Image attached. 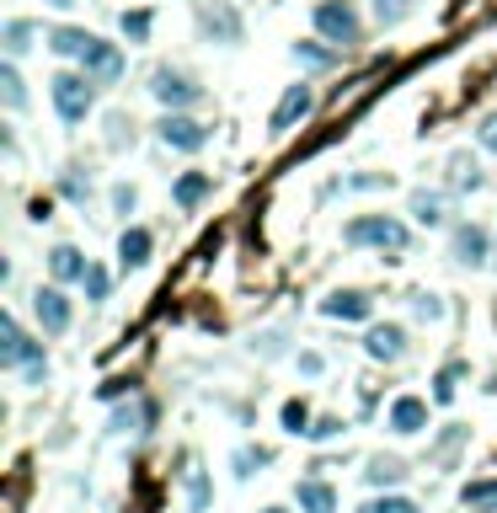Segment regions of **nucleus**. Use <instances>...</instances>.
Returning a JSON list of instances; mask_svg holds the SVG:
<instances>
[{
  "mask_svg": "<svg viewBox=\"0 0 497 513\" xmlns=\"http://www.w3.org/2000/svg\"><path fill=\"white\" fill-rule=\"evenodd\" d=\"M0 364H6V369H27V380H33V385L49 380L43 348H38V342H27V332L17 326V316H0Z\"/></svg>",
  "mask_w": 497,
  "mask_h": 513,
  "instance_id": "f257e3e1",
  "label": "nucleus"
},
{
  "mask_svg": "<svg viewBox=\"0 0 497 513\" xmlns=\"http://www.w3.org/2000/svg\"><path fill=\"white\" fill-rule=\"evenodd\" d=\"M348 246H380V252H407V225L391 220V214H359L343 230Z\"/></svg>",
  "mask_w": 497,
  "mask_h": 513,
  "instance_id": "f03ea898",
  "label": "nucleus"
},
{
  "mask_svg": "<svg viewBox=\"0 0 497 513\" xmlns=\"http://www.w3.org/2000/svg\"><path fill=\"white\" fill-rule=\"evenodd\" d=\"M97 81L81 70V75H70V70H59L54 81H49V91H54V113L65 118V123H86V113H91V102H97V91H91Z\"/></svg>",
  "mask_w": 497,
  "mask_h": 513,
  "instance_id": "7ed1b4c3",
  "label": "nucleus"
},
{
  "mask_svg": "<svg viewBox=\"0 0 497 513\" xmlns=\"http://www.w3.org/2000/svg\"><path fill=\"white\" fill-rule=\"evenodd\" d=\"M316 33L326 43H359V11L348 0H321L316 6Z\"/></svg>",
  "mask_w": 497,
  "mask_h": 513,
  "instance_id": "20e7f679",
  "label": "nucleus"
},
{
  "mask_svg": "<svg viewBox=\"0 0 497 513\" xmlns=\"http://www.w3.org/2000/svg\"><path fill=\"white\" fill-rule=\"evenodd\" d=\"M198 27H204L214 43H241V17L225 0H198Z\"/></svg>",
  "mask_w": 497,
  "mask_h": 513,
  "instance_id": "39448f33",
  "label": "nucleus"
},
{
  "mask_svg": "<svg viewBox=\"0 0 497 513\" xmlns=\"http://www.w3.org/2000/svg\"><path fill=\"white\" fill-rule=\"evenodd\" d=\"M150 97L166 102V107L177 113V107H193L198 97H204V91H198L188 75H177V70H155V75H150Z\"/></svg>",
  "mask_w": 497,
  "mask_h": 513,
  "instance_id": "423d86ee",
  "label": "nucleus"
},
{
  "mask_svg": "<svg viewBox=\"0 0 497 513\" xmlns=\"http://www.w3.org/2000/svg\"><path fill=\"white\" fill-rule=\"evenodd\" d=\"M449 257L460 262V268H481V262L492 257V241L481 225H455V236H449Z\"/></svg>",
  "mask_w": 497,
  "mask_h": 513,
  "instance_id": "0eeeda50",
  "label": "nucleus"
},
{
  "mask_svg": "<svg viewBox=\"0 0 497 513\" xmlns=\"http://www.w3.org/2000/svg\"><path fill=\"white\" fill-rule=\"evenodd\" d=\"M81 70L91 75L97 86H113L118 75H123V54L113 49V43H102V38H91L86 43V54H81Z\"/></svg>",
  "mask_w": 497,
  "mask_h": 513,
  "instance_id": "6e6552de",
  "label": "nucleus"
},
{
  "mask_svg": "<svg viewBox=\"0 0 497 513\" xmlns=\"http://www.w3.org/2000/svg\"><path fill=\"white\" fill-rule=\"evenodd\" d=\"M155 129H161V139H166L172 150H188V155L209 145V129H204V123H193V118H182V113H166Z\"/></svg>",
  "mask_w": 497,
  "mask_h": 513,
  "instance_id": "1a4fd4ad",
  "label": "nucleus"
},
{
  "mask_svg": "<svg viewBox=\"0 0 497 513\" xmlns=\"http://www.w3.org/2000/svg\"><path fill=\"white\" fill-rule=\"evenodd\" d=\"M364 353L369 359H380V364H396L401 353H407V332H401V326H369V337H364Z\"/></svg>",
  "mask_w": 497,
  "mask_h": 513,
  "instance_id": "9d476101",
  "label": "nucleus"
},
{
  "mask_svg": "<svg viewBox=\"0 0 497 513\" xmlns=\"http://www.w3.org/2000/svg\"><path fill=\"white\" fill-rule=\"evenodd\" d=\"M310 107H316V91H310V86H289V91H284V102L273 107V134H289L294 123L310 113Z\"/></svg>",
  "mask_w": 497,
  "mask_h": 513,
  "instance_id": "9b49d317",
  "label": "nucleus"
},
{
  "mask_svg": "<svg viewBox=\"0 0 497 513\" xmlns=\"http://www.w3.org/2000/svg\"><path fill=\"white\" fill-rule=\"evenodd\" d=\"M33 310H38V321H43V332H49V337L70 332V300L59 289H38L33 294Z\"/></svg>",
  "mask_w": 497,
  "mask_h": 513,
  "instance_id": "f8f14e48",
  "label": "nucleus"
},
{
  "mask_svg": "<svg viewBox=\"0 0 497 513\" xmlns=\"http://www.w3.org/2000/svg\"><path fill=\"white\" fill-rule=\"evenodd\" d=\"M391 428L396 433H423L428 428V401L423 396H396L391 401Z\"/></svg>",
  "mask_w": 497,
  "mask_h": 513,
  "instance_id": "ddd939ff",
  "label": "nucleus"
},
{
  "mask_svg": "<svg viewBox=\"0 0 497 513\" xmlns=\"http://www.w3.org/2000/svg\"><path fill=\"white\" fill-rule=\"evenodd\" d=\"M369 294H359V289H343V294H332V300H321V316H332V321H364L369 316Z\"/></svg>",
  "mask_w": 497,
  "mask_h": 513,
  "instance_id": "4468645a",
  "label": "nucleus"
},
{
  "mask_svg": "<svg viewBox=\"0 0 497 513\" xmlns=\"http://www.w3.org/2000/svg\"><path fill=\"white\" fill-rule=\"evenodd\" d=\"M294 503H300V513H337V492L326 487V481H300V487H294Z\"/></svg>",
  "mask_w": 497,
  "mask_h": 513,
  "instance_id": "2eb2a0df",
  "label": "nucleus"
},
{
  "mask_svg": "<svg viewBox=\"0 0 497 513\" xmlns=\"http://www.w3.org/2000/svg\"><path fill=\"white\" fill-rule=\"evenodd\" d=\"M412 220L417 225H444L449 220V198L444 193H428V188L412 193Z\"/></svg>",
  "mask_w": 497,
  "mask_h": 513,
  "instance_id": "dca6fc26",
  "label": "nucleus"
},
{
  "mask_svg": "<svg viewBox=\"0 0 497 513\" xmlns=\"http://www.w3.org/2000/svg\"><path fill=\"white\" fill-rule=\"evenodd\" d=\"M86 268H91V262L75 252V246H54V252H49V273L59 278V284H70V278H86Z\"/></svg>",
  "mask_w": 497,
  "mask_h": 513,
  "instance_id": "f3484780",
  "label": "nucleus"
},
{
  "mask_svg": "<svg viewBox=\"0 0 497 513\" xmlns=\"http://www.w3.org/2000/svg\"><path fill=\"white\" fill-rule=\"evenodd\" d=\"M209 188H214V182H209V171H188V177H177V204L182 209H198V204H204V198H209Z\"/></svg>",
  "mask_w": 497,
  "mask_h": 513,
  "instance_id": "a211bd4d",
  "label": "nucleus"
},
{
  "mask_svg": "<svg viewBox=\"0 0 497 513\" xmlns=\"http://www.w3.org/2000/svg\"><path fill=\"white\" fill-rule=\"evenodd\" d=\"M118 257H123V268H139V262H150V230H123L118 236Z\"/></svg>",
  "mask_w": 497,
  "mask_h": 513,
  "instance_id": "6ab92c4d",
  "label": "nucleus"
},
{
  "mask_svg": "<svg viewBox=\"0 0 497 513\" xmlns=\"http://www.w3.org/2000/svg\"><path fill=\"white\" fill-rule=\"evenodd\" d=\"M86 43H91V33H81V27H54V33H49V49L59 59H81Z\"/></svg>",
  "mask_w": 497,
  "mask_h": 513,
  "instance_id": "aec40b11",
  "label": "nucleus"
},
{
  "mask_svg": "<svg viewBox=\"0 0 497 513\" xmlns=\"http://www.w3.org/2000/svg\"><path fill=\"white\" fill-rule=\"evenodd\" d=\"M481 182H487V177H481V166L471 161V155H449V188H460V193L471 188L476 193Z\"/></svg>",
  "mask_w": 497,
  "mask_h": 513,
  "instance_id": "412c9836",
  "label": "nucleus"
},
{
  "mask_svg": "<svg viewBox=\"0 0 497 513\" xmlns=\"http://www.w3.org/2000/svg\"><path fill=\"white\" fill-rule=\"evenodd\" d=\"M465 513H492L497 508V481H471V487L460 492Z\"/></svg>",
  "mask_w": 497,
  "mask_h": 513,
  "instance_id": "4be33fe9",
  "label": "nucleus"
},
{
  "mask_svg": "<svg viewBox=\"0 0 497 513\" xmlns=\"http://www.w3.org/2000/svg\"><path fill=\"white\" fill-rule=\"evenodd\" d=\"M369 487H396V481L401 476H407V465H401V460H391V455H375V460H369Z\"/></svg>",
  "mask_w": 497,
  "mask_h": 513,
  "instance_id": "5701e85b",
  "label": "nucleus"
},
{
  "mask_svg": "<svg viewBox=\"0 0 497 513\" xmlns=\"http://www.w3.org/2000/svg\"><path fill=\"white\" fill-rule=\"evenodd\" d=\"M268 460H273V455H268L262 444H246V449H236V455H230V465H236V476H241V481H252Z\"/></svg>",
  "mask_w": 497,
  "mask_h": 513,
  "instance_id": "b1692460",
  "label": "nucleus"
},
{
  "mask_svg": "<svg viewBox=\"0 0 497 513\" xmlns=\"http://www.w3.org/2000/svg\"><path fill=\"white\" fill-rule=\"evenodd\" d=\"M182 481H188V508L204 513V508H209V476L198 471V465H188V471H182Z\"/></svg>",
  "mask_w": 497,
  "mask_h": 513,
  "instance_id": "393cba45",
  "label": "nucleus"
},
{
  "mask_svg": "<svg viewBox=\"0 0 497 513\" xmlns=\"http://www.w3.org/2000/svg\"><path fill=\"white\" fill-rule=\"evenodd\" d=\"M460 375H465V364H449V369H439V380H433V401H439V407H449V401H455V391H460Z\"/></svg>",
  "mask_w": 497,
  "mask_h": 513,
  "instance_id": "a878e982",
  "label": "nucleus"
},
{
  "mask_svg": "<svg viewBox=\"0 0 497 513\" xmlns=\"http://www.w3.org/2000/svg\"><path fill=\"white\" fill-rule=\"evenodd\" d=\"M294 59L310 70H326V65H337V54L332 49H321V43H294Z\"/></svg>",
  "mask_w": 497,
  "mask_h": 513,
  "instance_id": "bb28decb",
  "label": "nucleus"
},
{
  "mask_svg": "<svg viewBox=\"0 0 497 513\" xmlns=\"http://www.w3.org/2000/svg\"><path fill=\"white\" fill-rule=\"evenodd\" d=\"M375 17H380V27H401L412 17V0H375Z\"/></svg>",
  "mask_w": 497,
  "mask_h": 513,
  "instance_id": "cd10ccee",
  "label": "nucleus"
},
{
  "mask_svg": "<svg viewBox=\"0 0 497 513\" xmlns=\"http://www.w3.org/2000/svg\"><path fill=\"white\" fill-rule=\"evenodd\" d=\"M0 86H6V107H11V113H22V107H27V91H22V75L17 70H0Z\"/></svg>",
  "mask_w": 497,
  "mask_h": 513,
  "instance_id": "c85d7f7f",
  "label": "nucleus"
},
{
  "mask_svg": "<svg viewBox=\"0 0 497 513\" xmlns=\"http://www.w3.org/2000/svg\"><path fill=\"white\" fill-rule=\"evenodd\" d=\"M412 316L417 321H444V300L439 294H412Z\"/></svg>",
  "mask_w": 497,
  "mask_h": 513,
  "instance_id": "c756f323",
  "label": "nucleus"
},
{
  "mask_svg": "<svg viewBox=\"0 0 497 513\" xmlns=\"http://www.w3.org/2000/svg\"><path fill=\"white\" fill-rule=\"evenodd\" d=\"M359 513H423L412 503V497H375V503H364Z\"/></svg>",
  "mask_w": 497,
  "mask_h": 513,
  "instance_id": "7c9ffc66",
  "label": "nucleus"
},
{
  "mask_svg": "<svg viewBox=\"0 0 497 513\" xmlns=\"http://www.w3.org/2000/svg\"><path fill=\"white\" fill-rule=\"evenodd\" d=\"M81 284H86V300H107V289H113V278H107V268H97V262H91Z\"/></svg>",
  "mask_w": 497,
  "mask_h": 513,
  "instance_id": "2f4dec72",
  "label": "nucleus"
},
{
  "mask_svg": "<svg viewBox=\"0 0 497 513\" xmlns=\"http://www.w3.org/2000/svg\"><path fill=\"white\" fill-rule=\"evenodd\" d=\"M123 38L145 43L150 38V11H123Z\"/></svg>",
  "mask_w": 497,
  "mask_h": 513,
  "instance_id": "473e14b6",
  "label": "nucleus"
},
{
  "mask_svg": "<svg viewBox=\"0 0 497 513\" xmlns=\"http://www.w3.org/2000/svg\"><path fill=\"white\" fill-rule=\"evenodd\" d=\"M6 49L27 54V49H33V27H27V22H6Z\"/></svg>",
  "mask_w": 497,
  "mask_h": 513,
  "instance_id": "72a5a7b5",
  "label": "nucleus"
},
{
  "mask_svg": "<svg viewBox=\"0 0 497 513\" xmlns=\"http://www.w3.org/2000/svg\"><path fill=\"white\" fill-rule=\"evenodd\" d=\"M305 423H310V407H305V401H289V407H284V428L289 433H310Z\"/></svg>",
  "mask_w": 497,
  "mask_h": 513,
  "instance_id": "f704fd0d",
  "label": "nucleus"
},
{
  "mask_svg": "<svg viewBox=\"0 0 497 513\" xmlns=\"http://www.w3.org/2000/svg\"><path fill=\"white\" fill-rule=\"evenodd\" d=\"M134 204H139V193L129 188V182H118V188H113V209L123 214V220H129V214H134Z\"/></svg>",
  "mask_w": 497,
  "mask_h": 513,
  "instance_id": "c9c22d12",
  "label": "nucleus"
},
{
  "mask_svg": "<svg viewBox=\"0 0 497 513\" xmlns=\"http://www.w3.org/2000/svg\"><path fill=\"white\" fill-rule=\"evenodd\" d=\"M65 198H75V204H86V198H91V182L70 171V177H65Z\"/></svg>",
  "mask_w": 497,
  "mask_h": 513,
  "instance_id": "e433bc0d",
  "label": "nucleus"
},
{
  "mask_svg": "<svg viewBox=\"0 0 497 513\" xmlns=\"http://www.w3.org/2000/svg\"><path fill=\"white\" fill-rule=\"evenodd\" d=\"M139 423H145V412H139V407H129V412H118V417H113V428H118V433H139Z\"/></svg>",
  "mask_w": 497,
  "mask_h": 513,
  "instance_id": "4c0bfd02",
  "label": "nucleus"
},
{
  "mask_svg": "<svg viewBox=\"0 0 497 513\" xmlns=\"http://www.w3.org/2000/svg\"><path fill=\"white\" fill-rule=\"evenodd\" d=\"M476 139H481V150H492V155H497V113L476 129Z\"/></svg>",
  "mask_w": 497,
  "mask_h": 513,
  "instance_id": "58836bf2",
  "label": "nucleus"
},
{
  "mask_svg": "<svg viewBox=\"0 0 497 513\" xmlns=\"http://www.w3.org/2000/svg\"><path fill=\"white\" fill-rule=\"evenodd\" d=\"M300 375H321V353H300Z\"/></svg>",
  "mask_w": 497,
  "mask_h": 513,
  "instance_id": "ea45409f",
  "label": "nucleus"
},
{
  "mask_svg": "<svg viewBox=\"0 0 497 513\" xmlns=\"http://www.w3.org/2000/svg\"><path fill=\"white\" fill-rule=\"evenodd\" d=\"M337 433H343V423H316V428H310V439H337Z\"/></svg>",
  "mask_w": 497,
  "mask_h": 513,
  "instance_id": "a19ab883",
  "label": "nucleus"
},
{
  "mask_svg": "<svg viewBox=\"0 0 497 513\" xmlns=\"http://www.w3.org/2000/svg\"><path fill=\"white\" fill-rule=\"evenodd\" d=\"M49 6H59V11H70V6H75V0H49Z\"/></svg>",
  "mask_w": 497,
  "mask_h": 513,
  "instance_id": "79ce46f5",
  "label": "nucleus"
},
{
  "mask_svg": "<svg viewBox=\"0 0 497 513\" xmlns=\"http://www.w3.org/2000/svg\"><path fill=\"white\" fill-rule=\"evenodd\" d=\"M262 513H284V508H262Z\"/></svg>",
  "mask_w": 497,
  "mask_h": 513,
  "instance_id": "37998d69",
  "label": "nucleus"
}]
</instances>
